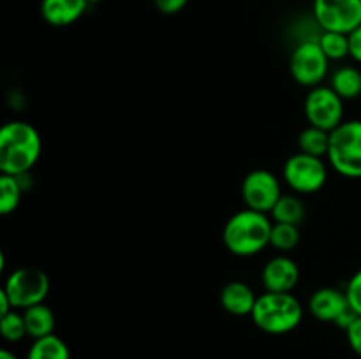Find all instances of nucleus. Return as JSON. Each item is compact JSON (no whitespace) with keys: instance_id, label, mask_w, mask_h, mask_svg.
<instances>
[{"instance_id":"nucleus-1","label":"nucleus","mask_w":361,"mask_h":359,"mask_svg":"<svg viewBox=\"0 0 361 359\" xmlns=\"http://www.w3.org/2000/svg\"><path fill=\"white\" fill-rule=\"evenodd\" d=\"M42 153V139L32 123L23 120L7 122L0 129V171L20 176L30 172Z\"/></svg>"},{"instance_id":"nucleus-2","label":"nucleus","mask_w":361,"mask_h":359,"mask_svg":"<svg viewBox=\"0 0 361 359\" xmlns=\"http://www.w3.org/2000/svg\"><path fill=\"white\" fill-rule=\"evenodd\" d=\"M274 220L268 213L250 208L240 210L226 222L222 241L226 248L236 257H252L270 245Z\"/></svg>"},{"instance_id":"nucleus-3","label":"nucleus","mask_w":361,"mask_h":359,"mask_svg":"<svg viewBox=\"0 0 361 359\" xmlns=\"http://www.w3.org/2000/svg\"><path fill=\"white\" fill-rule=\"evenodd\" d=\"M254 324L263 333L288 334L303 320V305L293 292H264L257 296L252 313Z\"/></svg>"},{"instance_id":"nucleus-4","label":"nucleus","mask_w":361,"mask_h":359,"mask_svg":"<svg viewBox=\"0 0 361 359\" xmlns=\"http://www.w3.org/2000/svg\"><path fill=\"white\" fill-rule=\"evenodd\" d=\"M326 162L345 178H361V120H344L331 130Z\"/></svg>"},{"instance_id":"nucleus-5","label":"nucleus","mask_w":361,"mask_h":359,"mask_svg":"<svg viewBox=\"0 0 361 359\" xmlns=\"http://www.w3.org/2000/svg\"><path fill=\"white\" fill-rule=\"evenodd\" d=\"M2 289L9 296L14 310H27L41 305L48 298L49 278L37 267H18L7 275Z\"/></svg>"},{"instance_id":"nucleus-6","label":"nucleus","mask_w":361,"mask_h":359,"mask_svg":"<svg viewBox=\"0 0 361 359\" xmlns=\"http://www.w3.org/2000/svg\"><path fill=\"white\" fill-rule=\"evenodd\" d=\"M282 178L293 192L316 194L323 189L328 180V162L321 157L296 151L286 160Z\"/></svg>"},{"instance_id":"nucleus-7","label":"nucleus","mask_w":361,"mask_h":359,"mask_svg":"<svg viewBox=\"0 0 361 359\" xmlns=\"http://www.w3.org/2000/svg\"><path fill=\"white\" fill-rule=\"evenodd\" d=\"M330 70V60L321 49L317 39L302 41L295 46L289 58V73L293 80L307 88H316L323 84Z\"/></svg>"},{"instance_id":"nucleus-8","label":"nucleus","mask_w":361,"mask_h":359,"mask_svg":"<svg viewBox=\"0 0 361 359\" xmlns=\"http://www.w3.org/2000/svg\"><path fill=\"white\" fill-rule=\"evenodd\" d=\"M303 113L309 125L331 132L344 122V99L331 87L319 84L307 94Z\"/></svg>"},{"instance_id":"nucleus-9","label":"nucleus","mask_w":361,"mask_h":359,"mask_svg":"<svg viewBox=\"0 0 361 359\" xmlns=\"http://www.w3.org/2000/svg\"><path fill=\"white\" fill-rule=\"evenodd\" d=\"M312 18L323 32L351 34L361 25V0H314Z\"/></svg>"},{"instance_id":"nucleus-10","label":"nucleus","mask_w":361,"mask_h":359,"mask_svg":"<svg viewBox=\"0 0 361 359\" xmlns=\"http://www.w3.org/2000/svg\"><path fill=\"white\" fill-rule=\"evenodd\" d=\"M242 197L247 208L270 215L282 197L281 180L268 169H254L243 178Z\"/></svg>"},{"instance_id":"nucleus-11","label":"nucleus","mask_w":361,"mask_h":359,"mask_svg":"<svg viewBox=\"0 0 361 359\" xmlns=\"http://www.w3.org/2000/svg\"><path fill=\"white\" fill-rule=\"evenodd\" d=\"M309 312L321 322H330L348 329L356 319V313L349 306L345 291L335 287H321L309 298Z\"/></svg>"},{"instance_id":"nucleus-12","label":"nucleus","mask_w":361,"mask_h":359,"mask_svg":"<svg viewBox=\"0 0 361 359\" xmlns=\"http://www.w3.org/2000/svg\"><path fill=\"white\" fill-rule=\"evenodd\" d=\"M298 282V264L284 253L271 257L261 271V284L268 292H293Z\"/></svg>"},{"instance_id":"nucleus-13","label":"nucleus","mask_w":361,"mask_h":359,"mask_svg":"<svg viewBox=\"0 0 361 359\" xmlns=\"http://www.w3.org/2000/svg\"><path fill=\"white\" fill-rule=\"evenodd\" d=\"M90 4L87 0H41V14L51 27H69L76 23Z\"/></svg>"},{"instance_id":"nucleus-14","label":"nucleus","mask_w":361,"mask_h":359,"mask_svg":"<svg viewBox=\"0 0 361 359\" xmlns=\"http://www.w3.org/2000/svg\"><path fill=\"white\" fill-rule=\"evenodd\" d=\"M257 296L245 282H229L221 291V306L228 313L236 317L250 315L256 306Z\"/></svg>"},{"instance_id":"nucleus-15","label":"nucleus","mask_w":361,"mask_h":359,"mask_svg":"<svg viewBox=\"0 0 361 359\" xmlns=\"http://www.w3.org/2000/svg\"><path fill=\"white\" fill-rule=\"evenodd\" d=\"M23 317L25 324H27V333L32 340L55 334L53 333L56 326L55 313H53V310L49 308L48 305H44V303L23 310Z\"/></svg>"},{"instance_id":"nucleus-16","label":"nucleus","mask_w":361,"mask_h":359,"mask_svg":"<svg viewBox=\"0 0 361 359\" xmlns=\"http://www.w3.org/2000/svg\"><path fill=\"white\" fill-rule=\"evenodd\" d=\"M330 87L344 101H353L361 95V70L355 65H342L331 74Z\"/></svg>"},{"instance_id":"nucleus-17","label":"nucleus","mask_w":361,"mask_h":359,"mask_svg":"<svg viewBox=\"0 0 361 359\" xmlns=\"http://www.w3.org/2000/svg\"><path fill=\"white\" fill-rule=\"evenodd\" d=\"M25 359H71V351L62 338L49 334L32 341Z\"/></svg>"},{"instance_id":"nucleus-18","label":"nucleus","mask_w":361,"mask_h":359,"mask_svg":"<svg viewBox=\"0 0 361 359\" xmlns=\"http://www.w3.org/2000/svg\"><path fill=\"white\" fill-rule=\"evenodd\" d=\"M270 215L274 222L300 225L303 218H305V204H303V201L298 196L282 194V197L277 201Z\"/></svg>"},{"instance_id":"nucleus-19","label":"nucleus","mask_w":361,"mask_h":359,"mask_svg":"<svg viewBox=\"0 0 361 359\" xmlns=\"http://www.w3.org/2000/svg\"><path fill=\"white\" fill-rule=\"evenodd\" d=\"M298 148L307 155L326 158L328 150H330V132L319 127L309 125L300 132Z\"/></svg>"},{"instance_id":"nucleus-20","label":"nucleus","mask_w":361,"mask_h":359,"mask_svg":"<svg viewBox=\"0 0 361 359\" xmlns=\"http://www.w3.org/2000/svg\"><path fill=\"white\" fill-rule=\"evenodd\" d=\"M20 182L13 175L0 176V213L11 215L20 206L21 196H23Z\"/></svg>"},{"instance_id":"nucleus-21","label":"nucleus","mask_w":361,"mask_h":359,"mask_svg":"<svg viewBox=\"0 0 361 359\" xmlns=\"http://www.w3.org/2000/svg\"><path fill=\"white\" fill-rule=\"evenodd\" d=\"M300 243V229L298 225L293 224H281V222H274L271 227V238L270 245L277 248L279 252L288 253L295 250Z\"/></svg>"},{"instance_id":"nucleus-22","label":"nucleus","mask_w":361,"mask_h":359,"mask_svg":"<svg viewBox=\"0 0 361 359\" xmlns=\"http://www.w3.org/2000/svg\"><path fill=\"white\" fill-rule=\"evenodd\" d=\"M321 49L328 60H344L349 56V37L348 34H341V32H321L319 39Z\"/></svg>"},{"instance_id":"nucleus-23","label":"nucleus","mask_w":361,"mask_h":359,"mask_svg":"<svg viewBox=\"0 0 361 359\" xmlns=\"http://www.w3.org/2000/svg\"><path fill=\"white\" fill-rule=\"evenodd\" d=\"M0 333H2L4 340L9 341V344H18L25 336H28L23 312L20 313L13 310L6 315H0Z\"/></svg>"},{"instance_id":"nucleus-24","label":"nucleus","mask_w":361,"mask_h":359,"mask_svg":"<svg viewBox=\"0 0 361 359\" xmlns=\"http://www.w3.org/2000/svg\"><path fill=\"white\" fill-rule=\"evenodd\" d=\"M345 296H348L349 306L356 315L361 317V270L356 271L351 278H349L348 285H345Z\"/></svg>"},{"instance_id":"nucleus-25","label":"nucleus","mask_w":361,"mask_h":359,"mask_svg":"<svg viewBox=\"0 0 361 359\" xmlns=\"http://www.w3.org/2000/svg\"><path fill=\"white\" fill-rule=\"evenodd\" d=\"M345 338H348L351 351L361 358V317H356L351 326L345 329Z\"/></svg>"},{"instance_id":"nucleus-26","label":"nucleus","mask_w":361,"mask_h":359,"mask_svg":"<svg viewBox=\"0 0 361 359\" xmlns=\"http://www.w3.org/2000/svg\"><path fill=\"white\" fill-rule=\"evenodd\" d=\"M154 4L162 14H178L189 4V0H154Z\"/></svg>"},{"instance_id":"nucleus-27","label":"nucleus","mask_w":361,"mask_h":359,"mask_svg":"<svg viewBox=\"0 0 361 359\" xmlns=\"http://www.w3.org/2000/svg\"><path fill=\"white\" fill-rule=\"evenodd\" d=\"M349 37V56H351L355 62L361 63V25L358 28L348 34Z\"/></svg>"},{"instance_id":"nucleus-28","label":"nucleus","mask_w":361,"mask_h":359,"mask_svg":"<svg viewBox=\"0 0 361 359\" xmlns=\"http://www.w3.org/2000/svg\"><path fill=\"white\" fill-rule=\"evenodd\" d=\"M14 310V306H13V303H11V299H9V296L6 294V291H0V315H6V313H9V312H13Z\"/></svg>"},{"instance_id":"nucleus-29","label":"nucleus","mask_w":361,"mask_h":359,"mask_svg":"<svg viewBox=\"0 0 361 359\" xmlns=\"http://www.w3.org/2000/svg\"><path fill=\"white\" fill-rule=\"evenodd\" d=\"M0 359H20V358H18L13 351H9V348H2V351H0Z\"/></svg>"},{"instance_id":"nucleus-30","label":"nucleus","mask_w":361,"mask_h":359,"mask_svg":"<svg viewBox=\"0 0 361 359\" xmlns=\"http://www.w3.org/2000/svg\"><path fill=\"white\" fill-rule=\"evenodd\" d=\"M87 2L88 4H99V2H101V0H87Z\"/></svg>"}]
</instances>
